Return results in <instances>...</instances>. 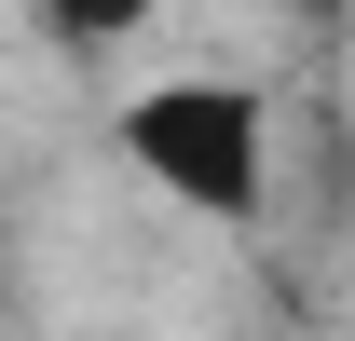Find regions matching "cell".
Segmentation results:
<instances>
[{"mask_svg":"<svg viewBox=\"0 0 355 341\" xmlns=\"http://www.w3.org/2000/svg\"><path fill=\"white\" fill-rule=\"evenodd\" d=\"M28 28H42L55 55H83V69H110V55H137L150 28H164V0H28Z\"/></svg>","mask_w":355,"mask_h":341,"instance_id":"obj_2","label":"cell"},{"mask_svg":"<svg viewBox=\"0 0 355 341\" xmlns=\"http://www.w3.org/2000/svg\"><path fill=\"white\" fill-rule=\"evenodd\" d=\"M110 150H123L164 205L219 218V232H246V218L273 205V96H260V82H232V69L137 82L123 110H110Z\"/></svg>","mask_w":355,"mask_h":341,"instance_id":"obj_1","label":"cell"}]
</instances>
